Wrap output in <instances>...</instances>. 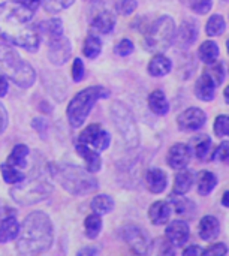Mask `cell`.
<instances>
[{
    "label": "cell",
    "instance_id": "obj_1",
    "mask_svg": "<svg viewBox=\"0 0 229 256\" xmlns=\"http://www.w3.org/2000/svg\"><path fill=\"white\" fill-rule=\"evenodd\" d=\"M32 20L33 12L20 2L0 3V39L36 52L40 44V34L32 26Z\"/></svg>",
    "mask_w": 229,
    "mask_h": 256
},
{
    "label": "cell",
    "instance_id": "obj_2",
    "mask_svg": "<svg viewBox=\"0 0 229 256\" xmlns=\"http://www.w3.org/2000/svg\"><path fill=\"white\" fill-rule=\"evenodd\" d=\"M54 228L44 212L26 216L16 236L15 249L21 255H39L46 252L54 242Z\"/></svg>",
    "mask_w": 229,
    "mask_h": 256
},
{
    "label": "cell",
    "instance_id": "obj_3",
    "mask_svg": "<svg viewBox=\"0 0 229 256\" xmlns=\"http://www.w3.org/2000/svg\"><path fill=\"white\" fill-rule=\"evenodd\" d=\"M50 174L66 192L75 196L88 195L99 188L98 180L92 176V172L75 165H68V164L50 165Z\"/></svg>",
    "mask_w": 229,
    "mask_h": 256
},
{
    "label": "cell",
    "instance_id": "obj_4",
    "mask_svg": "<svg viewBox=\"0 0 229 256\" xmlns=\"http://www.w3.org/2000/svg\"><path fill=\"white\" fill-rule=\"evenodd\" d=\"M0 72L21 88H28L36 80L33 66L4 40H0Z\"/></svg>",
    "mask_w": 229,
    "mask_h": 256
},
{
    "label": "cell",
    "instance_id": "obj_5",
    "mask_svg": "<svg viewBox=\"0 0 229 256\" xmlns=\"http://www.w3.org/2000/svg\"><path fill=\"white\" fill-rule=\"evenodd\" d=\"M110 98V90L100 86H93V87H87L81 92H78L72 100L68 105L66 114H68V120L69 124L72 128H80L86 123L90 111L93 110L94 104L100 99H106Z\"/></svg>",
    "mask_w": 229,
    "mask_h": 256
},
{
    "label": "cell",
    "instance_id": "obj_6",
    "mask_svg": "<svg viewBox=\"0 0 229 256\" xmlns=\"http://www.w3.org/2000/svg\"><path fill=\"white\" fill-rule=\"evenodd\" d=\"M176 34L177 27L174 20L170 15H164L147 27L142 45L147 51L159 54L166 51L172 45Z\"/></svg>",
    "mask_w": 229,
    "mask_h": 256
},
{
    "label": "cell",
    "instance_id": "obj_7",
    "mask_svg": "<svg viewBox=\"0 0 229 256\" xmlns=\"http://www.w3.org/2000/svg\"><path fill=\"white\" fill-rule=\"evenodd\" d=\"M110 110H111V118L117 130L120 132L123 141L126 142V146L129 148H136L140 144V132L132 111L120 100H114Z\"/></svg>",
    "mask_w": 229,
    "mask_h": 256
},
{
    "label": "cell",
    "instance_id": "obj_8",
    "mask_svg": "<svg viewBox=\"0 0 229 256\" xmlns=\"http://www.w3.org/2000/svg\"><path fill=\"white\" fill-rule=\"evenodd\" d=\"M52 194V186L42 178H32L15 184L10 190L12 200L20 206H33L45 201Z\"/></svg>",
    "mask_w": 229,
    "mask_h": 256
},
{
    "label": "cell",
    "instance_id": "obj_9",
    "mask_svg": "<svg viewBox=\"0 0 229 256\" xmlns=\"http://www.w3.org/2000/svg\"><path fill=\"white\" fill-rule=\"evenodd\" d=\"M116 14L112 0H94L90 9V27L102 34H108L116 27Z\"/></svg>",
    "mask_w": 229,
    "mask_h": 256
},
{
    "label": "cell",
    "instance_id": "obj_10",
    "mask_svg": "<svg viewBox=\"0 0 229 256\" xmlns=\"http://www.w3.org/2000/svg\"><path fill=\"white\" fill-rule=\"evenodd\" d=\"M78 142H82V144H87V146H92L94 147L96 150H106L111 144V136L110 134L100 126V124H90L87 126L81 134H80V138H78Z\"/></svg>",
    "mask_w": 229,
    "mask_h": 256
},
{
    "label": "cell",
    "instance_id": "obj_11",
    "mask_svg": "<svg viewBox=\"0 0 229 256\" xmlns=\"http://www.w3.org/2000/svg\"><path fill=\"white\" fill-rule=\"evenodd\" d=\"M122 237L123 240L128 243V246L140 255H146L148 252L150 248V240L147 237V234L135 225H126L122 230Z\"/></svg>",
    "mask_w": 229,
    "mask_h": 256
},
{
    "label": "cell",
    "instance_id": "obj_12",
    "mask_svg": "<svg viewBox=\"0 0 229 256\" xmlns=\"http://www.w3.org/2000/svg\"><path fill=\"white\" fill-rule=\"evenodd\" d=\"M70 52H72L70 42L63 34L58 36V38H51L50 39V44H48V60L52 64H56V66L64 64L70 58Z\"/></svg>",
    "mask_w": 229,
    "mask_h": 256
},
{
    "label": "cell",
    "instance_id": "obj_13",
    "mask_svg": "<svg viewBox=\"0 0 229 256\" xmlns=\"http://www.w3.org/2000/svg\"><path fill=\"white\" fill-rule=\"evenodd\" d=\"M207 122V116L201 108L196 106H190L186 111H183L178 117H177V124L180 130H186V132H195L200 130Z\"/></svg>",
    "mask_w": 229,
    "mask_h": 256
},
{
    "label": "cell",
    "instance_id": "obj_14",
    "mask_svg": "<svg viewBox=\"0 0 229 256\" xmlns=\"http://www.w3.org/2000/svg\"><path fill=\"white\" fill-rule=\"evenodd\" d=\"M165 234L170 244H174L176 248H182L188 243L190 237V230L184 220H174L172 224L168 225Z\"/></svg>",
    "mask_w": 229,
    "mask_h": 256
},
{
    "label": "cell",
    "instance_id": "obj_15",
    "mask_svg": "<svg viewBox=\"0 0 229 256\" xmlns=\"http://www.w3.org/2000/svg\"><path fill=\"white\" fill-rule=\"evenodd\" d=\"M190 158H192V152H190V147L188 144H174L170 152H168V156H166V160H168V165L174 170H182V168H186L190 162Z\"/></svg>",
    "mask_w": 229,
    "mask_h": 256
},
{
    "label": "cell",
    "instance_id": "obj_16",
    "mask_svg": "<svg viewBox=\"0 0 229 256\" xmlns=\"http://www.w3.org/2000/svg\"><path fill=\"white\" fill-rule=\"evenodd\" d=\"M75 152L84 159L86 168H87L88 172L94 174V172L100 171V168H102V159H100V154H99L96 150L90 148L87 144L78 142V144L75 146Z\"/></svg>",
    "mask_w": 229,
    "mask_h": 256
},
{
    "label": "cell",
    "instance_id": "obj_17",
    "mask_svg": "<svg viewBox=\"0 0 229 256\" xmlns=\"http://www.w3.org/2000/svg\"><path fill=\"white\" fill-rule=\"evenodd\" d=\"M198 38V26L192 20H186L182 22L177 34V45L180 48H189Z\"/></svg>",
    "mask_w": 229,
    "mask_h": 256
},
{
    "label": "cell",
    "instance_id": "obj_18",
    "mask_svg": "<svg viewBox=\"0 0 229 256\" xmlns=\"http://www.w3.org/2000/svg\"><path fill=\"white\" fill-rule=\"evenodd\" d=\"M214 93H216V84L212 80V76L204 72L195 84V94L198 99L204 102H212L214 99Z\"/></svg>",
    "mask_w": 229,
    "mask_h": 256
},
{
    "label": "cell",
    "instance_id": "obj_19",
    "mask_svg": "<svg viewBox=\"0 0 229 256\" xmlns=\"http://www.w3.org/2000/svg\"><path fill=\"white\" fill-rule=\"evenodd\" d=\"M171 213H172V208H171L170 202H166V201H156L150 207V210H148V219L152 220L153 225L160 226V225H165L170 220Z\"/></svg>",
    "mask_w": 229,
    "mask_h": 256
},
{
    "label": "cell",
    "instance_id": "obj_20",
    "mask_svg": "<svg viewBox=\"0 0 229 256\" xmlns=\"http://www.w3.org/2000/svg\"><path fill=\"white\" fill-rule=\"evenodd\" d=\"M146 178H147V188L152 194H162L168 186V177L162 170L158 168L148 170Z\"/></svg>",
    "mask_w": 229,
    "mask_h": 256
},
{
    "label": "cell",
    "instance_id": "obj_21",
    "mask_svg": "<svg viewBox=\"0 0 229 256\" xmlns=\"http://www.w3.org/2000/svg\"><path fill=\"white\" fill-rule=\"evenodd\" d=\"M171 69H172V62H171L166 56H164L162 52L156 54V56L150 60L148 68H147L148 74H150L152 76H156V78L165 76L166 74L171 72Z\"/></svg>",
    "mask_w": 229,
    "mask_h": 256
},
{
    "label": "cell",
    "instance_id": "obj_22",
    "mask_svg": "<svg viewBox=\"0 0 229 256\" xmlns=\"http://www.w3.org/2000/svg\"><path fill=\"white\" fill-rule=\"evenodd\" d=\"M220 232L219 220L214 216H204L200 222V237L204 242L214 240Z\"/></svg>",
    "mask_w": 229,
    "mask_h": 256
},
{
    "label": "cell",
    "instance_id": "obj_23",
    "mask_svg": "<svg viewBox=\"0 0 229 256\" xmlns=\"http://www.w3.org/2000/svg\"><path fill=\"white\" fill-rule=\"evenodd\" d=\"M194 180H195V177H194L192 171L182 168V170H180V172L176 176V182H174L172 194H174L176 196H183V195H186V194L192 189Z\"/></svg>",
    "mask_w": 229,
    "mask_h": 256
},
{
    "label": "cell",
    "instance_id": "obj_24",
    "mask_svg": "<svg viewBox=\"0 0 229 256\" xmlns=\"http://www.w3.org/2000/svg\"><path fill=\"white\" fill-rule=\"evenodd\" d=\"M148 106L156 116H166L170 111V104L162 90H154L148 96Z\"/></svg>",
    "mask_w": 229,
    "mask_h": 256
},
{
    "label": "cell",
    "instance_id": "obj_25",
    "mask_svg": "<svg viewBox=\"0 0 229 256\" xmlns=\"http://www.w3.org/2000/svg\"><path fill=\"white\" fill-rule=\"evenodd\" d=\"M20 225L15 218H4L0 225V243H8L16 238Z\"/></svg>",
    "mask_w": 229,
    "mask_h": 256
},
{
    "label": "cell",
    "instance_id": "obj_26",
    "mask_svg": "<svg viewBox=\"0 0 229 256\" xmlns=\"http://www.w3.org/2000/svg\"><path fill=\"white\" fill-rule=\"evenodd\" d=\"M218 184V177L212 171H201L198 176V194L201 196H207L214 190Z\"/></svg>",
    "mask_w": 229,
    "mask_h": 256
},
{
    "label": "cell",
    "instance_id": "obj_27",
    "mask_svg": "<svg viewBox=\"0 0 229 256\" xmlns=\"http://www.w3.org/2000/svg\"><path fill=\"white\" fill-rule=\"evenodd\" d=\"M27 156H28V147L24 144H16L8 158V164L16 168H24L27 166Z\"/></svg>",
    "mask_w": 229,
    "mask_h": 256
},
{
    "label": "cell",
    "instance_id": "obj_28",
    "mask_svg": "<svg viewBox=\"0 0 229 256\" xmlns=\"http://www.w3.org/2000/svg\"><path fill=\"white\" fill-rule=\"evenodd\" d=\"M114 208V200L106 195V194H102V195H98L93 198L92 201V210L98 214H108L111 213Z\"/></svg>",
    "mask_w": 229,
    "mask_h": 256
},
{
    "label": "cell",
    "instance_id": "obj_29",
    "mask_svg": "<svg viewBox=\"0 0 229 256\" xmlns=\"http://www.w3.org/2000/svg\"><path fill=\"white\" fill-rule=\"evenodd\" d=\"M198 56H200V58H201L206 64L214 62V60L218 58V56H219V46H218V44H216L214 40H206V42L200 46Z\"/></svg>",
    "mask_w": 229,
    "mask_h": 256
},
{
    "label": "cell",
    "instance_id": "obj_30",
    "mask_svg": "<svg viewBox=\"0 0 229 256\" xmlns=\"http://www.w3.org/2000/svg\"><path fill=\"white\" fill-rule=\"evenodd\" d=\"M84 228H86V236L92 240H94L100 231H102V219H100V214L94 213V214H90L84 220Z\"/></svg>",
    "mask_w": 229,
    "mask_h": 256
},
{
    "label": "cell",
    "instance_id": "obj_31",
    "mask_svg": "<svg viewBox=\"0 0 229 256\" xmlns=\"http://www.w3.org/2000/svg\"><path fill=\"white\" fill-rule=\"evenodd\" d=\"M210 152H212V140L207 135H201L195 141V147H194V153L196 159H200L201 162H206L210 156Z\"/></svg>",
    "mask_w": 229,
    "mask_h": 256
},
{
    "label": "cell",
    "instance_id": "obj_32",
    "mask_svg": "<svg viewBox=\"0 0 229 256\" xmlns=\"http://www.w3.org/2000/svg\"><path fill=\"white\" fill-rule=\"evenodd\" d=\"M102 51V42L98 36H87L82 45V52L87 58H96Z\"/></svg>",
    "mask_w": 229,
    "mask_h": 256
},
{
    "label": "cell",
    "instance_id": "obj_33",
    "mask_svg": "<svg viewBox=\"0 0 229 256\" xmlns=\"http://www.w3.org/2000/svg\"><path fill=\"white\" fill-rule=\"evenodd\" d=\"M225 28H226V22H225L224 16L219 15V14L212 15L210 20L206 24V32H207L208 36H219V34H222L225 32Z\"/></svg>",
    "mask_w": 229,
    "mask_h": 256
},
{
    "label": "cell",
    "instance_id": "obj_34",
    "mask_svg": "<svg viewBox=\"0 0 229 256\" xmlns=\"http://www.w3.org/2000/svg\"><path fill=\"white\" fill-rule=\"evenodd\" d=\"M2 177L8 184H18L24 180V174L10 164L2 165Z\"/></svg>",
    "mask_w": 229,
    "mask_h": 256
},
{
    "label": "cell",
    "instance_id": "obj_35",
    "mask_svg": "<svg viewBox=\"0 0 229 256\" xmlns=\"http://www.w3.org/2000/svg\"><path fill=\"white\" fill-rule=\"evenodd\" d=\"M39 27H42V32L48 34V38H58L63 34V22L60 18H51L45 22H42Z\"/></svg>",
    "mask_w": 229,
    "mask_h": 256
},
{
    "label": "cell",
    "instance_id": "obj_36",
    "mask_svg": "<svg viewBox=\"0 0 229 256\" xmlns=\"http://www.w3.org/2000/svg\"><path fill=\"white\" fill-rule=\"evenodd\" d=\"M206 74H208L212 76V80L214 81L216 86H220L225 81V68H224V63H220V62L214 60V62L208 63Z\"/></svg>",
    "mask_w": 229,
    "mask_h": 256
},
{
    "label": "cell",
    "instance_id": "obj_37",
    "mask_svg": "<svg viewBox=\"0 0 229 256\" xmlns=\"http://www.w3.org/2000/svg\"><path fill=\"white\" fill-rule=\"evenodd\" d=\"M75 0H44V9L48 14H58L68 9Z\"/></svg>",
    "mask_w": 229,
    "mask_h": 256
},
{
    "label": "cell",
    "instance_id": "obj_38",
    "mask_svg": "<svg viewBox=\"0 0 229 256\" xmlns=\"http://www.w3.org/2000/svg\"><path fill=\"white\" fill-rule=\"evenodd\" d=\"M214 134L218 136H229V116L222 114L216 117L214 122Z\"/></svg>",
    "mask_w": 229,
    "mask_h": 256
},
{
    "label": "cell",
    "instance_id": "obj_39",
    "mask_svg": "<svg viewBox=\"0 0 229 256\" xmlns=\"http://www.w3.org/2000/svg\"><path fill=\"white\" fill-rule=\"evenodd\" d=\"M190 8L194 12L204 15L208 14V10L213 8V0H190Z\"/></svg>",
    "mask_w": 229,
    "mask_h": 256
},
{
    "label": "cell",
    "instance_id": "obj_40",
    "mask_svg": "<svg viewBox=\"0 0 229 256\" xmlns=\"http://www.w3.org/2000/svg\"><path fill=\"white\" fill-rule=\"evenodd\" d=\"M138 3L136 0H118L117 2V10L122 15H130L134 14V10L136 9Z\"/></svg>",
    "mask_w": 229,
    "mask_h": 256
},
{
    "label": "cell",
    "instance_id": "obj_41",
    "mask_svg": "<svg viewBox=\"0 0 229 256\" xmlns=\"http://www.w3.org/2000/svg\"><path fill=\"white\" fill-rule=\"evenodd\" d=\"M116 52L122 57L130 56L134 52V44L130 39H122L117 45H116Z\"/></svg>",
    "mask_w": 229,
    "mask_h": 256
},
{
    "label": "cell",
    "instance_id": "obj_42",
    "mask_svg": "<svg viewBox=\"0 0 229 256\" xmlns=\"http://www.w3.org/2000/svg\"><path fill=\"white\" fill-rule=\"evenodd\" d=\"M84 74H86V69H84V63L81 58H75L74 60V64H72V78L75 82H81L84 80Z\"/></svg>",
    "mask_w": 229,
    "mask_h": 256
},
{
    "label": "cell",
    "instance_id": "obj_43",
    "mask_svg": "<svg viewBox=\"0 0 229 256\" xmlns=\"http://www.w3.org/2000/svg\"><path fill=\"white\" fill-rule=\"evenodd\" d=\"M229 158V141H224L212 154V159L213 160H222V162H226V159Z\"/></svg>",
    "mask_w": 229,
    "mask_h": 256
},
{
    "label": "cell",
    "instance_id": "obj_44",
    "mask_svg": "<svg viewBox=\"0 0 229 256\" xmlns=\"http://www.w3.org/2000/svg\"><path fill=\"white\" fill-rule=\"evenodd\" d=\"M228 254V248L224 243H216L202 250V255H213V256H224Z\"/></svg>",
    "mask_w": 229,
    "mask_h": 256
},
{
    "label": "cell",
    "instance_id": "obj_45",
    "mask_svg": "<svg viewBox=\"0 0 229 256\" xmlns=\"http://www.w3.org/2000/svg\"><path fill=\"white\" fill-rule=\"evenodd\" d=\"M33 128L45 138V135H46V132H45V130H46V122H45V120H42V118H34V120H33Z\"/></svg>",
    "mask_w": 229,
    "mask_h": 256
},
{
    "label": "cell",
    "instance_id": "obj_46",
    "mask_svg": "<svg viewBox=\"0 0 229 256\" xmlns=\"http://www.w3.org/2000/svg\"><path fill=\"white\" fill-rule=\"evenodd\" d=\"M6 128H8V112L6 108L0 104V135L4 132Z\"/></svg>",
    "mask_w": 229,
    "mask_h": 256
},
{
    "label": "cell",
    "instance_id": "obj_47",
    "mask_svg": "<svg viewBox=\"0 0 229 256\" xmlns=\"http://www.w3.org/2000/svg\"><path fill=\"white\" fill-rule=\"evenodd\" d=\"M20 2L22 6H26L27 9H30L32 12H34L39 6H40V0H16Z\"/></svg>",
    "mask_w": 229,
    "mask_h": 256
},
{
    "label": "cell",
    "instance_id": "obj_48",
    "mask_svg": "<svg viewBox=\"0 0 229 256\" xmlns=\"http://www.w3.org/2000/svg\"><path fill=\"white\" fill-rule=\"evenodd\" d=\"M8 90H9L8 80L4 75H0V98H4L8 94Z\"/></svg>",
    "mask_w": 229,
    "mask_h": 256
},
{
    "label": "cell",
    "instance_id": "obj_49",
    "mask_svg": "<svg viewBox=\"0 0 229 256\" xmlns=\"http://www.w3.org/2000/svg\"><path fill=\"white\" fill-rule=\"evenodd\" d=\"M183 255H202V249L198 246H189L183 250Z\"/></svg>",
    "mask_w": 229,
    "mask_h": 256
},
{
    "label": "cell",
    "instance_id": "obj_50",
    "mask_svg": "<svg viewBox=\"0 0 229 256\" xmlns=\"http://www.w3.org/2000/svg\"><path fill=\"white\" fill-rule=\"evenodd\" d=\"M96 254H99V250H98V249H92V248H86V249H82V250H80V252H78V255L80 256L96 255Z\"/></svg>",
    "mask_w": 229,
    "mask_h": 256
},
{
    "label": "cell",
    "instance_id": "obj_51",
    "mask_svg": "<svg viewBox=\"0 0 229 256\" xmlns=\"http://www.w3.org/2000/svg\"><path fill=\"white\" fill-rule=\"evenodd\" d=\"M222 204H224V207L229 208V190H226V192L224 194V196H222Z\"/></svg>",
    "mask_w": 229,
    "mask_h": 256
},
{
    "label": "cell",
    "instance_id": "obj_52",
    "mask_svg": "<svg viewBox=\"0 0 229 256\" xmlns=\"http://www.w3.org/2000/svg\"><path fill=\"white\" fill-rule=\"evenodd\" d=\"M224 96H225V100L229 104V86L225 88V93H224Z\"/></svg>",
    "mask_w": 229,
    "mask_h": 256
},
{
    "label": "cell",
    "instance_id": "obj_53",
    "mask_svg": "<svg viewBox=\"0 0 229 256\" xmlns=\"http://www.w3.org/2000/svg\"><path fill=\"white\" fill-rule=\"evenodd\" d=\"M226 50H228V54H229V39L226 40Z\"/></svg>",
    "mask_w": 229,
    "mask_h": 256
},
{
    "label": "cell",
    "instance_id": "obj_54",
    "mask_svg": "<svg viewBox=\"0 0 229 256\" xmlns=\"http://www.w3.org/2000/svg\"><path fill=\"white\" fill-rule=\"evenodd\" d=\"M226 164H229V158H228V159H226Z\"/></svg>",
    "mask_w": 229,
    "mask_h": 256
}]
</instances>
